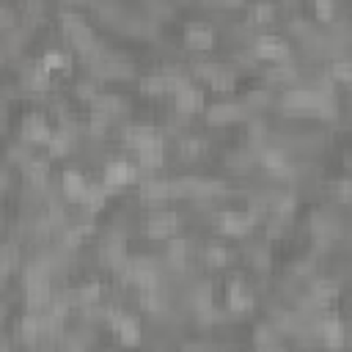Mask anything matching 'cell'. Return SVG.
<instances>
[{
	"label": "cell",
	"instance_id": "6da1fadb",
	"mask_svg": "<svg viewBox=\"0 0 352 352\" xmlns=\"http://www.w3.org/2000/svg\"><path fill=\"white\" fill-rule=\"evenodd\" d=\"M135 179V168L126 162V160H113L104 165V187L107 190H116V187H124L126 182Z\"/></svg>",
	"mask_w": 352,
	"mask_h": 352
},
{
	"label": "cell",
	"instance_id": "7a4b0ae2",
	"mask_svg": "<svg viewBox=\"0 0 352 352\" xmlns=\"http://www.w3.org/2000/svg\"><path fill=\"white\" fill-rule=\"evenodd\" d=\"M253 50H256V55L264 58V60H280V58H286V52H289L286 41L278 38V36H270V33L258 36L256 44H253Z\"/></svg>",
	"mask_w": 352,
	"mask_h": 352
},
{
	"label": "cell",
	"instance_id": "3957f363",
	"mask_svg": "<svg viewBox=\"0 0 352 352\" xmlns=\"http://www.w3.org/2000/svg\"><path fill=\"white\" fill-rule=\"evenodd\" d=\"M63 192L72 201H85V192H88L85 176L80 170H63Z\"/></svg>",
	"mask_w": 352,
	"mask_h": 352
},
{
	"label": "cell",
	"instance_id": "277c9868",
	"mask_svg": "<svg viewBox=\"0 0 352 352\" xmlns=\"http://www.w3.org/2000/svg\"><path fill=\"white\" fill-rule=\"evenodd\" d=\"M228 308H234V311H248V308H253L250 289H248L242 280L228 283Z\"/></svg>",
	"mask_w": 352,
	"mask_h": 352
},
{
	"label": "cell",
	"instance_id": "5b68a950",
	"mask_svg": "<svg viewBox=\"0 0 352 352\" xmlns=\"http://www.w3.org/2000/svg\"><path fill=\"white\" fill-rule=\"evenodd\" d=\"M212 38H214V33H212L206 25H190V28L184 30V41H187L190 47L206 50V47H212Z\"/></svg>",
	"mask_w": 352,
	"mask_h": 352
},
{
	"label": "cell",
	"instance_id": "8992f818",
	"mask_svg": "<svg viewBox=\"0 0 352 352\" xmlns=\"http://www.w3.org/2000/svg\"><path fill=\"white\" fill-rule=\"evenodd\" d=\"M38 63H41L47 72H58V69H66V66H69V55L60 52V50H47Z\"/></svg>",
	"mask_w": 352,
	"mask_h": 352
},
{
	"label": "cell",
	"instance_id": "52a82bcc",
	"mask_svg": "<svg viewBox=\"0 0 352 352\" xmlns=\"http://www.w3.org/2000/svg\"><path fill=\"white\" fill-rule=\"evenodd\" d=\"M226 258H228V250H226L223 245H209V248H206V264H212V267H223Z\"/></svg>",
	"mask_w": 352,
	"mask_h": 352
}]
</instances>
